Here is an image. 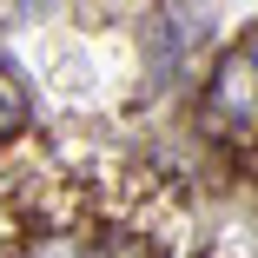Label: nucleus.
Listing matches in <instances>:
<instances>
[{
	"instance_id": "f257e3e1",
	"label": "nucleus",
	"mask_w": 258,
	"mask_h": 258,
	"mask_svg": "<svg viewBox=\"0 0 258 258\" xmlns=\"http://www.w3.org/2000/svg\"><path fill=\"white\" fill-rule=\"evenodd\" d=\"M212 106L232 113V119H258V60H225L219 80H212Z\"/></svg>"
},
{
	"instance_id": "f03ea898",
	"label": "nucleus",
	"mask_w": 258,
	"mask_h": 258,
	"mask_svg": "<svg viewBox=\"0 0 258 258\" xmlns=\"http://www.w3.org/2000/svg\"><path fill=\"white\" fill-rule=\"evenodd\" d=\"M20 126H27V99H20V86H14L7 73H0V139L20 133Z\"/></svg>"
},
{
	"instance_id": "7ed1b4c3",
	"label": "nucleus",
	"mask_w": 258,
	"mask_h": 258,
	"mask_svg": "<svg viewBox=\"0 0 258 258\" xmlns=\"http://www.w3.org/2000/svg\"><path fill=\"white\" fill-rule=\"evenodd\" d=\"M86 258H146V245H139L133 232H106V238L86 245Z\"/></svg>"
},
{
	"instance_id": "20e7f679",
	"label": "nucleus",
	"mask_w": 258,
	"mask_h": 258,
	"mask_svg": "<svg viewBox=\"0 0 258 258\" xmlns=\"http://www.w3.org/2000/svg\"><path fill=\"white\" fill-rule=\"evenodd\" d=\"M251 60H258V40H251Z\"/></svg>"
}]
</instances>
